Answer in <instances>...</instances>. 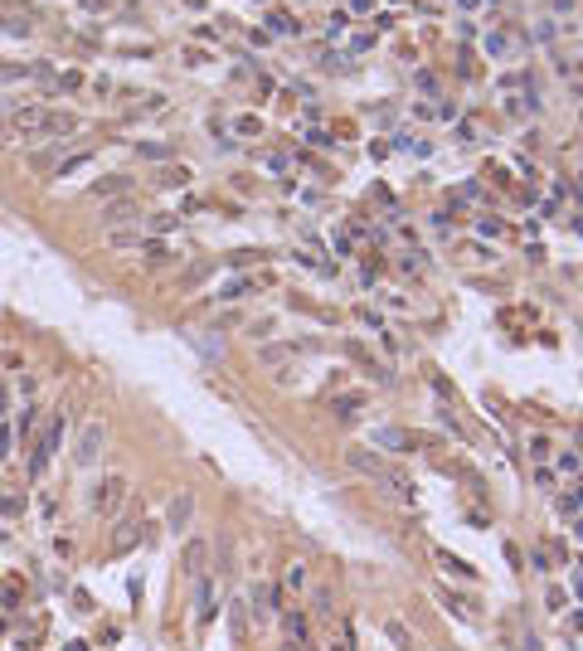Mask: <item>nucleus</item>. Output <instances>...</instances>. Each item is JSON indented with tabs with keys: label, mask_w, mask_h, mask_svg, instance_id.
I'll use <instances>...</instances> for the list:
<instances>
[{
	"label": "nucleus",
	"mask_w": 583,
	"mask_h": 651,
	"mask_svg": "<svg viewBox=\"0 0 583 651\" xmlns=\"http://www.w3.org/2000/svg\"><path fill=\"white\" fill-rule=\"evenodd\" d=\"M64 443V413L59 418H49L44 423V432L34 438V452H29V481H44V471H49V457H54V447Z\"/></svg>",
	"instance_id": "f257e3e1"
},
{
	"label": "nucleus",
	"mask_w": 583,
	"mask_h": 651,
	"mask_svg": "<svg viewBox=\"0 0 583 651\" xmlns=\"http://www.w3.org/2000/svg\"><path fill=\"white\" fill-rule=\"evenodd\" d=\"M44 112H49V107L25 102V107H15L5 122H10V132H20V136H39V132H44Z\"/></svg>",
	"instance_id": "f03ea898"
},
{
	"label": "nucleus",
	"mask_w": 583,
	"mask_h": 651,
	"mask_svg": "<svg viewBox=\"0 0 583 651\" xmlns=\"http://www.w3.org/2000/svg\"><path fill=\"white\" fill-rule=\"evenodd\" d=\"M97 452H102V423L92 418V423H88V428L78 432V447H73V462H78V467H92V462H97Z\"/></svg>",
	"instance_id": "7ed1b4c3"
},
{
	"label": "nucleus",
	"mask_w": 583,
	"mask_h": 651,
	"mask_svg": "<svg viewBox=\"0 0 583 651\" xmlns=\"http://www.w3.org/2000/svg\"><path fill=\"white\" fill-rule=\"evenodd\" d=\"M190 515H195V496H190V491H175V496H171V511H166L171 535H185V530H190Z\"/></svg>",
	"instance_id": "20e7f679"
},
{
	"label": "nucleus",
	"mask_w": 583,
	"mask_h": 651,
	"mask_svg": "<svg viewBox=\"0 0 583 651\" xmlns=\"http://www.w3.org/2000/svg\"><path fill=\"white\" fill-rule=\"evenodd\" d=\"M141 535H146V530H141V520H136V515H122V520H117V530H112V554L136 550V545H141Z\"/></svg>",
	"instance_id": "39448f33"
},
{
	"label": "nucleus",
	"mask_w": 583,
	"mask_h": 651,
	"mask_svg": "<svg viewBox=\"0 0 583 651\" xmlns=\"http://www.w3.org/2000/svg\"><path fill=\"white\" fill-rule=\"evenodd\" d=\"M219 613V598H214V583L199 574V588H195V627H209V617Z\"/></svg>",
	"instance_id": "423d86ee"
},
{
	"label": "nucleus",
	"mask_w": 583,
	"mask_h": 651,
	"mask_svg": "<svg viewBox=\"0 0 583 651\" xmlns=\"http://www.w3.org/2000/svg\"><path fill=\"white\" fill-rule=\"evenodd\" d=\"M122 491H127V476H108V481H102V491H92V506L102 515H112L117 501H122Z\"/></svg>",
	"instance_id": "0eeeda50"
},
{
	"label": "nucleus",
	"mask_w": 583,
	"mask_h": 651,
	"mask_svg": "<svg viewBox=\"0 0 583 651\" xmlns=\"http://www.w3.org/2000/svg\"><path fill=\"white\" fill-rule=\"evenodd\" d=\"M73 132H78V117H73V112H54V107L44 112V132H39V136H59V141H64V136H73Z\"/></svg>",
	"instance_id": "6e6552de"
},
{
	"label": "nucleus",
	"mask_w": 583,
	"mask_h": 651,
	"mask_svg": "<svg viewBox=\"0 0 583 651\" xmlns=\"http://www.w3.org/2000/svg\"><path fill=\"white\" fill-rule=\"evenodd\" d=\"M136 214H141V204H136V199H112L108 209H102V224H108V229H117V224H132Z\"/></svg>",
	"instance_id": "1a4fd4ad"
},
{
	"label": "nucleus",
	"mask_w": 583,
	"mask_h": 651,
	"mask_svg": "<svg viewBox=\"0 0 583 651\" xmlns=\"http://www.w3.org/2000/svg\"><path fill=\"white\" fill-rule=\"evenodd\" d=\"M350 467H355V471H369V476H384V471H389L375 452H364V447H350Z\"/></svg>",
	"instance_id": "9d476101"
},
{
	"label": "nucleus",
	"mask_w": 583,
	"mask_h": 651,
	"mask_svg": "<svg viewBox=\"0 0 583 651\" xmlns=\"http://www.w3.org/2000/svg\"><path fill=\"white\" fill-rule=\"evenodd\" d=\"M34 423H39V404H34V399H25V413H20V423H15V443H29Z\"/></svg>",
	"instance_id": "9b49d317"
},
{
	"label": "nucleus",
	"mask_w": 583,
	"mask_h": 651,
	"mask_svg": "<svg viewBox=\"0 0 583 651\" xmlns=\"http://www.w3.org/2000/svg\"><path fill=\"white\" fill-rule=\"evenodd\" d=\"M0 515H5V520H20V515H25V491L0 496Z\"/></svg>",
	"instance_id": "f8f14e48"
},
{
	"label": "nucleus",
	"mask_w": 583,
	"mask_h": 651,
	"mask_svg": "<svg viewBox=\"0 0 583 651\" xmlns=\"http://www.w3.org/2000/svg\"><path fill=\"white\" fill-rule=\"evenodd\" d=\"M185 574H190V578H199V574H204V545H199V539L185 550Z\"/></svg>",
	"instance_id": "ddd939ff"
},
{
	"label": "nucleus",
	"mask_w": 583,
	"mask_h": 651,
	"mask_svg": "<svg viewBox=\"0 0 583 651\" xmlns=\"http://www.w3.org/2000/svg\"><path fill=\"white\" fill-rule=\"evenodd\" d=\"M10 452H15V423L0 418V462H10Z\"/></svg>",
	"instance_id": "4468645a"
},
{
	"label": "nucleus",
	"mask_w": 583,
	"mask_h": 651,
	"mask_svg": "<svg viewBox=\"0 0 583 651\" xmlns=\"http://www.w3.org/2000/svg\"><path fill=\"white\" fill-rule=\"evenodd\" d=\"M443 608H447V613H457L462 622H476V608H467V603L457 598V593H443Z\"/></svg>",
	"instance_id": "2eb2a0df"
},
{
	"label": "nucleus",
	"mask_w": 583,
	"mask_h": 651,
	"mask_svg": "<svg viewBox=\"0 0 583 651\" xmlns=\"http://www.w3.org/2000/svg\"><path fill=\"white\" fill-rule=\"evenodd\" d=\"M88 156H92V151H73V156H64V160H59V175H73V171H83V166H88Z\"/></svg>",
	"instance_id": "dca6fc26"
},
{
	"label": "nucleus",
	"mask_w": 583,
	"mask_h": 651,
	"mask_svg": "<svg viewBox=\"0 0 583 651\" xmlns=\"http://www.w3.org/2000/svg\"><path fill=\"white\" fill-rule=\"evenodd\" d=\"M141 248H146V262H151V267L171 262V248H166V243H141Z\"/></svg>",
	"instance_id": "f3484780"
},
{
	"label": "nucleus",
	"mask_w": 583,
	"mask_h": 651,
	"mask_svg": "<svg viewBox=\"0 0 583 651\" xmlns=\"http://www.w3.org/2000/svg\"><path fill=\"white\" fill-rule=\"evenodd\" d=\"M117 190H127V175H108V180L92 185V195H117Z\"/></svg>",
	"instance_id": "a211bd4d"
},
{
	"label": "nucleus",
	"mask_w": 583,
	"mask_h": 651,
	"mask_svg": "<svg viewBox=\"0 0 583 651\" xmlns=\"http://www.w3.org/2000/svg\"><path fill=\"white\" fill-rule=\"evenodd\" d=\"M54 88H64V93H73V88H83V73H78V69H64V73L54 78Z\"/></svg>",
	"instance_id": "6ab92c4d"
},
{
	"label": "nucleus",
	"mask_w": 583,
	"mask_h": 651,
	"mask_svg": "<svg viewBox=\"0 0 583 651\" xmlns=\"http://www.w3.org/2000/svg\"><path fill=\"white\" fill-rule=\"evenodd\" d=\"M161 185H190V171H185V166H166V171H161Z\"/></svg>",
	"instance_id": "aec40b11"
},
{
	"label": "nucleus",
	"mask_w": 583,
	"mask_h": 651,
	"mask_svg": "<svg viewBox=\"0 0 583 651\" xmlns=\"http://www.w3.org/2000/svg\"><path fill=\"white\" fill-rule=\"evenodd\" d=\"M112 248H141L136 229H112Z\"/></svg>",
	"instance_id": "412c9836"
},
{
	"label": "nucleus",
	"mask_w": 583,
	"mask_h": 651,
	"mask_svg": "<svg viewBox=\"0 0 583 651\" xmlns=\"http://www.w3.org/2000/svg\"><path fill=\"white\" fill-rule=\"evenodd\" d=\"M380 438H384V447H389V452H404V447H413V443L404 438V432H394V428H389V432H380Z\"/></svg>",
	"instance_id": "4be33fe9"
},
{
	"label": "nucleus",
	"mask_w": 583,
	"mask_h": 651,
	"mask_svg": "<svg viewBox=\"0 0 583 651\" xmlns=\"http://www.w3.org/2000/svg\"><path fill=\"white\" fill-rule=\"evenodd\" d=\"M151 229H156V234H166V229H175V214H151Z\"/></svg>",
	"instance_id": "5701e85b"
},
{
	"label": "nucleus",
	"mask_w": 583,
	"mask_h": 651,
	"mask_svg": "<svg viewBox=\"0 0 583 651\" xmlns=\"http://www.w3.org/2000/svg\"><path fill=\"white\" fill-rule=\"evenodd\" d=\"M0 146H10V122H0Z\"/></svg>",
	"instance_id": "b1692460"
}]
</instances>
